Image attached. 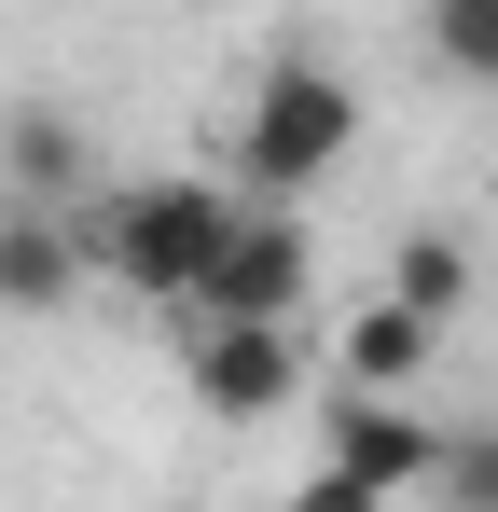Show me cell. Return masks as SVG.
<instances>
[{
    "label": "cell",
    "instance_id": "1",
    "mask_svg": "<svg viewBox=\"0 0 498 512\" xmlns=\"http://www.w3.org/2000/svg\"><path fill=\"white\" fill-rule=\"evenodd\" d=\"M70 236L97 277H125L139 305H180L194 319V291H208V263H222V236H236V180H125V194H70Z\"/></svg>",
    "mask_w": 498,
    "mask_h": 512
},
{
    "label": "cell",
    "instance_id": "2",
    "mask_svg": "<svg viewBox=\"0 0 498 512\" xmlns=\"http://www.w3.org/2000/svg\"><path fill=\"white\" fill-rule=\"evenodd\" d=\"M346 153H360V84L319 70V56H277V70L249 84V111H236V180L263 208H291V194H319Z\"/></svg>",
    "mask_w": 498,
    "mask_h": 512
},
{
    "label": "cell",
    "instance_id": "3",
    "mask_svg": "<svg viewBox=\"0 0 498 512\" xmlns=\"http://www.w3.org/2000/svg\"><path fill=\"white\" fill-rule=\"evenodd\" d=\"M305 291H319L305 222H291V208H263V194H236V236H222V263H208L194 319H305Z\"/></svg>",
    "mask_w": 498,
    "mask_h": 512
},
{
    "label": "cell",
    "instance_id": "4",
    "mask_svg": "<svg viewBox=\"0 0 498 512\" xmlns=\"http://www.w3.org/2000/svg\"><path fill=\"white\" fill-rule=\"evenodd\" d=\"M180 374H194V402H208L222 429H263V416H291L305 346H291V319H194Z\"/></svg>",
    "mask_w": 498,
    "mask_h": 512
},
{
    "label": "cell",
    "instance_id": "5",
    "mask_svg": "<svg viewBox=\"0 0 498 512\" xmlns=\"http://www.w3.org/2000/svg\"><path fill=\"white\" fill-rule=\"evenodd\" d=\"M319 457L346 471V485H374V499H415V485H429V457H443V429L415 416V402L332 388V416H319Z\"/></svg>",
    "mask_w": 498,
    "mask_h": 512
},
{
    "label": "cell",
    "instance_id": "6",
    "mask_svg": "<svg viewBox=\"0 0 498 512\" xmlns=\"http://www.w3.org/2000/svg\"><path fill=\"white\" fill-rule=\"evenodd\" d=\"M83 277H97V263H83L70 208H28V194H14V208H0V305H14V319H56Z\"/></svg>",
    "mask_w": 498,
    "mask_h": 512
},
{
    "label": "cell",
    "instance_id": "7",
    "mask_svg": "<svg viewBox=\"0 0 498 512\" xmlns=\"http://www.w3.org/2000/svg\"><path fill=\"white\" fill-rule=\"evenodd\" d=\"M0 180H14L28 208H70V194H97V167H83V125L56 111V97H14V111H0Z\"/></svg>",
    "mask_w": 498,
    "mask_h": 512
},
{
    "label": "cell",
    "instance_id": "8",
    "mask_svg": "<svg viewBox=\"0 0 498 512\" xmlns=\"http://www.w3.org/2000/svg\"><path fill=\"white\" fill-rule=\"evenodd\" d=\"M429 319H415V305H388V291H374V305H360V319H346V360H332V388H374V402H402L415 374H429Z\"/></svg>",
    "mask_w": 498,
    "mask_h": 512
},
{
    "label": "cell",
    "instance_id": "9",
    "mask_svg": "<svg viewBox=\"0 0 498 512\" xmlns=\"http://www.w3.org/2000/svg\"><path fill=\"white\" fill-rule=\"evenodd\" d=\"M388 305H415V319L443 333V319L471 305V250H457L443 222H429V236H402V263H388Z\"/></svg>",
    "mask_w": 498,
    "mask_h": 512
},
{
    "label": "cell",
    "instance_id": "10",
    "mask_svg": "<svg viewBox=\"0 0 498 512\" xmlns=\"http://www.w3.org/2000/svg\"><path fill=\"white\" fill-rule=\"evenodd\" d=\"M415 499L443 512H498V429H443V457H429V485Z\"/></svg>",
    "mask_w": 498,
    "mask_h": 512
},
{
    "label": "cell",
    "instance_id": "11",
    "mask_svg": "<svg viewBox=\"0 0 498 512\" xmlns=\"http://www.w3.org/2000/svg\"><path fill=\"white\" fill-rule=\"evenodd\" d=\"M429 56L457 84H498V0H429Z\"/></svg>",
    "mask_w": 498,
    "mask_h": 512
},
{
    "label": "cell",
    "instance_id": "12",
    "mask_svg": "<svg viewBox=\"0 0 498 512\" xmlns=\"http://www.w3.org/2000/svg\"><path fill=\"white\" fill-rule=\"evenodd\" d=\"M291 512H388V499H374V485H346V471H332V457H319V471L291 485Z\"/></svg>",
    "mask_w": 498,
    "mask_h": 512
}]
</instances>
